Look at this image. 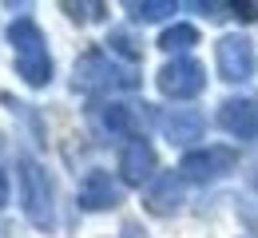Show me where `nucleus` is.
I'll return each mask as SVG.
<instances>
[{
  "mask_svg": "<svg viewBox=\"0 0 258 238\" xmlns=\"http://www.w3.org/2000/svg\"><path fill=\"white\" fill-rule=\"evenodd\" d=\"M88 123H92V131H96L103 143H127V139L143 135L139 131V119H135V111H131L127 103H115V100H103V103H92V111H88Z\"/></svg>",
  "mask_w": 258,
  "mask_h": 238,
  "instance_id": "6e6552de",
  "label": "nucleus"
},
{
  "mask_svg": "<svg viewBox=\"0 0 258 238\" xmlns=\"http://www.w3.org/2000/svg\"><path fill=\"white\" fill-rule=\"evenodd\" d=\"M155 44H159L171 60H175V56H187L195 44H199V28L187 24V20H175V24H167V28H163V36L155 40Z\"/></svg>",
  "mask_w": 258,
  "mask_h": 238,
  "instance_id": "ddd939ff",
  "label": "nucleus"
},
{
  "mask_svg": "<svg viewBox=\"0 0 258 238\" xmlns=\"http://www.w3.org/2000/svg\"><path fill=\"white\" fill-rule=\"evenodd\" d=\"M219 127H223L230 139L246 143V139H258V100L254 96H226L219 103Z\"/></svg>",
  "mask_w": 258,
  "mask_h": 238,
  "instance_id": "9d476101",
  "label": "nucleus"
},
{
  "mask_svg": "<svg viewBox=\"0 0 258 238\" xmlns=\"http://www.w3.org/2000/svg\"><path fill=\"white\" fill-rule=\"evenodd\" d=\"M115 167H119V183H123V187H139V191H147V187L155 183V175H159V155H155L151 139H147V135L127 139V143L119 147Z\"/></svg>",
  "mask_w": 258,
  "mask_h": 238,
  "instance_id": "0eeeda50",
  "label": "nucleus"
},
{
  "mask_svg": "<svg viewBox=\"0 0 258 238\" xmlns=\"http://www.w3.org/2000/svg\"><path fill=\"white\" fill-rule=\"evenodd\" d=\"M72 84H76V92H84V96H92V100H115V96H123V92H135L143 80H139V71L131 68V64H119L107 48H88L80 60H76V68H72Z\"/></svg>",
  "mask_w": 258,
  "mask_h": 238,
  "instance_id": "f257e3e1",
  "label": "nucleus"
},
{
  "mask_svg": "<svg viewBox=\"0 0 258 238\" xmlns=\"http://www.w3.org/2000/svg\"><path fill=\"white\" fill-rule=\"evenodd\" d=\"M207 131V119H203V111H195V107H175L171 115H163V135L171 147H183V151H195L199 147V139Z\"/></svg>",
  "mask_w": 258,
  "mask_h": 238,
  "instance_id": "9b49d317",
  "label": "nucleus"
},
{
  "mask_svg": "<svg viewBox=\"0 0 258 238\" xmlns=\"http://www.w3.org/2000/svg\"><path fill=\"white\" fill-rule=\"evenodd\" d=\"M179 179L183 183H195V187H211L226 175L238 171V151L226 147V143H207V147H195V151H183L179 159Z\"/></svg>",
  "mask_w": 258,
  "mask_h": 238,
  "instance_id": "20e7f679",
  "label": "nucleus"
},
{
  "mask_svg": "<svg viewBox=\"0 0 258 238\" xmlns=\"http://www.w3.org/2000/svg\"><path fill=\"white\" fill-rule=\"evenodd\" d=\"M8 44H12V64H16V75L20 84L28 88H48L52 84V52H48V36L36 24L32 16H16L8 24Z\"/></svg>",
  "mask_w": 258,
  "mask_h": 238,
  "instance_id": "f03ea898",
  "label": "nucleus"
},
{
  "mask_svg": "<svg viewBox=\"0 0 258 238\" xmlns=\"http://www.w3.org/2000/svg\"><path fill=\"white\" fill-rule=\"evenodd\" d=\"M16 195H20V214L36 230H56V187L40 159L20 155L16 159Z\"/></svg>",
  "mask_w": 258,
  "mask_h": 238,
  "instance_id": "7ed1b4c3",
  "label": "nucleus"
},
{
  "mask_svg": "<svg viewBox=\"0 0 258 238\" xmlns=\"http://www.w3.org/2000/svg\"><path fill=\"white\" fill-rule=\"evenodd\" d=\"M8 195H12V187H8V175L0 171V210L8 206Z\"/></svg>",
  "mask_w": 258,
  "mask_h": 238,
  "instance_id": "f3484780",
  "label": "nucleus"
},
{
  "mask_svg": "<svg viewBox=\"0 0 258 238\" xmlns=\"http://www.w3.org/2000/svg\"><path fill=\"white\" fill-rule=\"evenodd\" d=\"M123 238H147V234H139V226H135V222H123Z\"/></svg>",
  "mask_w": 258,
  "mask_h": 238,
  "instance_id": "a211bd4d",
  "label": "nucleus"
},
{
  "mask_svg": "<svg viewBox=\"0 0 258 238\" xmlns=\"http://www.w3.org/2000/svg\"><path fill=\"white\" fill-rule=\"evenodd\" d=\"M119 203H123V183L111 179V171H103V167H92L80 179V187H76V206L88 210V214L115 210Z\"/></svg>",
  "mask_w": 258,
  "mask_h": 238,
  "instance_id": "1a4fd4ad",
  "label": "nucleus"
},
{
  "mask_svg": "<svg viewBox=\"0 0 258 238\" xmlns=\"http://www.w3.org/2000/svg\"><path fill=\"white\" fill-rule=\"evenodd\" d=\"M143 206L151 214H159V218L175 214L183 206V179H179V171H159L155 183L143 191Z\"/></svg>",
  "mask_w": 258,
  "mask_h": 238,
  "instance_id": "f8f14e48",
  "label": "nucleus"
},
{
  "mask_svg": "<svg viewBox=\"0 0 258 238\" xmlns=\"http://www.w3.org/2000/svg\"><path fill=\"white\" fill-rule=\"evenodd\" d=\"M103 44H107V52H111L119 64H131V68H135V64H139V56H143V48L135 44V36H131L127 28H111Z\"/></svg>",
  "mask_w": 258,
  "mask_h": 238,
  "instance_id": "2eb2a0df",
  "label": "nucleus"
},
{
  "mask_svg": "<svg viewBox=\"0 0 258 238\" xmlns=\"http://www.w3.org/2000/svg\"><path fill=\"white\" fill-rule=\"evenodd\" d=\"M155 88H159L163 100H175V103L199 100L207 92V68L191 56H175L155 71Z\"/></svg>",
  "mask_w": 258,
  "mask_h": 238,
  "instance_id": "423d86ee",
  "label": "nucleus"
},
{
  "mask_svg": "<svg viewBox=\"0 0 258 238\" xmlns=\"http://www.w3.org/2000/svg\"><path fill=\"white\" fill-rule=\"evenodd\" d=\"M72 20H80V24H92V20H103V12H107V4H72V0H64L60 4Z\"/></svg>",
  "mask_w": 258,
  "mask_h": 238,
  "instance_id": "dca6fc26",
  "label": "nucleus"
},
{
  "mask_svg": "<svg viewBox=\"0 0 258 238\" xmlns=\"http://www.w3.org/2000/svg\"><path fill=\"white\" fill-rule=\"evenodd\" d=\"M123 12H127L131 24H159V20L179 12V4L175 0H127Z\"/></svg>",
  "mask_w": 258,
  "mask_h": 238,
  "instance_id": "4468645a",
  "label": "nucleus"
},
{
  "mask_svg": "<svg viewBox=\"0 0 258 238\" xmlns=\"http://www.w3.org/2000/svg\"><path fill=\"white\" fill-rule=\"evenodd\" d=\"M215 71L223 84H250L258 75V52L254 40L242 32H226L215 40Z\"/></svg>",
  "mask_w": 258,
  "mask_h": 238,
  "instance_id": "39448f33",
  "label": "nucleus"
}]
</instances>
